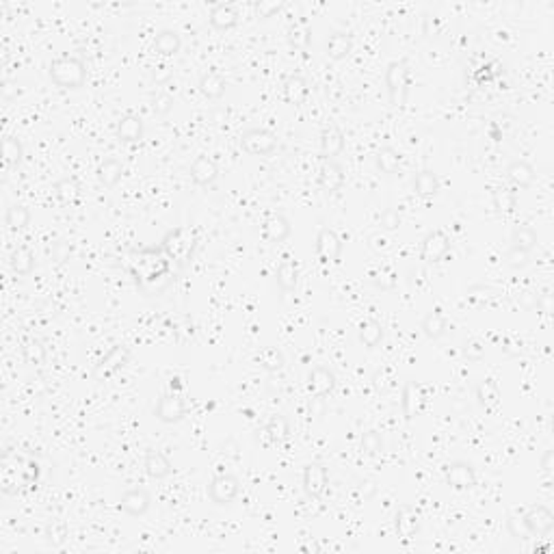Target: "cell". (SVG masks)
Listing matches in <instances>:
<instances>
[{
    "label": "cell",
    "instance_id": "obj_1",
    "mask_svg": "<svg viewBox=\"0 0 554 554\" xmlns=\"http://www.w3.org/2000/svg\"><path fill=\"white\" fill-rule=\"evenodd\" d=\"M50 78L61 89H78V87H83V83L87 78L85 63L78 56H72V54L56 56L50 63Z\"/></svg>",
    "mask_w": 554,
    "mask_h": 554
},
{
    "label": "cell",
    "instance_id": "obj_2",
    "mask_svg": "<svg viewBox=\"0 0 554 554\" xmlns=\"http://www.w3.org/2000/svg\"><path fill=\"white\" fill-rule=\"evenodd\" d=\"M195 247H198V234L191 228L169 230L167 234H164L162 245H160V249L167 253V258L175 260V262H187L193 256Z\"/></svg>",
    "mask_w": 554,
    "mask_h": 554
},
{
    "label": "cell",
    "instance_id": "obj_3",
    "mask_svg": "<svg viewBox=\"0 0 554 554\" xmlns=\"http://www.w3.org/2000/svg\"><path fill=\"white\" fill-rule=\"evenodd\" d=\"M385 85L392 107H403L409 92V67L405 61H392L385 70Z\"/></svg>",
    "mask_w": 554,
    "mask_h": 554
},
{
    "label": "cell",
    "instance_id": "obj_4",
    "mask_svg": "<svg viewBox=\"0 0 554 554\" xmlns=\"http://www.w3.org/2000/svg\"><path fill=\"white\" fill-rule=\"evenodd\" d=\"M241 145L247 154L253 156H266L271 154L275 145H277V137L271 130L264 128H249L241 134Z\"/></svg>",
    "mask_w": 554,
    "mask_h": 554
},
{
    "label": "cell",
    "instance_id": "obj_5",
    "mask_svg": "<svg viewBox=\"0 0 554 554\" xmlns=\"http://www.w3.org/2000/svg\"><path fill=\"white\" fill-rule=\"evenodd\" d=\"M130 359V349L126 344H115V347L100 359V364L96 366V379H109L115 372L122 370Z\"/></svg>",
    "mask_w": 554,
    "mask_h": 554
},
{
    "label": "cell",
    "instance_id": "obj_6",
    "mask_svg": "<svg viewBox=\"0 0 554 554\" xmlns=\"http://www.w3.org/2000/svg\"><path fill=\"white\" fill-rule=\"evenodd\" d=\"M314 251H317V258L323 264H336L340 260V253H342L340 236L334 230L323 228L319 232V236H317V245H314Z\"/></svg>",
    "mask_w": 554,
    "mask_h": 554
},
{
    "label": "cell",
    "instance_id": "obj_7",
    "mask_svg": "<svg viewBox=\"0 0 554 554\" xmlns=\"http://www.w3.org/2000/svg\"><path fill=\"white\" fill-rule=\"evenodd\" d=\"M238 491H241V483L232 474L215 476L211 485H208V496L215 504H230L238 496Z\"/></svg>",
    "mask_w": 554,
    "mask_h": 554
},
{
    "label": "cell",
    "instance_id": "obj_8",
    "mask_svg": "<svg viewBox=\"0 0 554 554\" xmlns=\"http://www.w3.org/2000/svg\"><path fill=\"white\" fill-rule=\"evenodd\" d=\"M156 418L164 425H171V423H178L182 420L184 414H187V403L184 398L180 396V392H169V394H162L158 405H156Z\"/></svg>",
    "mask_w": 554,
    "mask_h": 554
},
{
    "label": "cell",
    "instance_id": "obj_9",
    "mask_svg": "<svg viewBox=\"0 0 554 554\" xmlns=\"http://www.w3.org/2000/svg\"><path fill=\"white\" fill-rule=\"evenodd\" d=\"M403 414H405L407 420H412L414 416H420L425 405H427V387L418 381H409L403 390Z\"/></svg>",
    "mask_w": 554,
    "mask_h": 554
},
{
    "label": "cell",
    "instance_id": "obj_10",
    "mask_svg": "<svg viewBox=\"0 0 554 554\" xmlns=\"http://www.w3.org/2000/svg\"><path fill=\"white\" fill-rule=\"evenodd\" d=\"M444 478L455 489H470L476 483V472L466 461H453L444 468Z\"/></svg>",
    "mask_w": 554,
    "mask_h": 554
},
{
    "label": "cell",
    "instance_id": "obj_11",
    "mask_svg": "<svg viewBox=\"0 0 554 554\" xmlns=\"http://www.w3.org/2000/svg\"><path fill=\"white\" fill-rule=\"evenodd\" d=\"M308 387L314 398H325L334 392L336 387V375L334 370H329L327 366H314L310 370L308 377Z\"/></svg>",
    "mask_w": 554,
    "mask_h": 554
},
{
    "label": "cell",
    "instance_id": "obj_12",
    "mask_svg": "<svg viewBox=\"0 0 554 554\" xmlns=\"http://www.w3.org/2000/svg\"><path fill=\"white\" fill-rule=\"evenodd\" d=\"M451 247V238H448L442 230H433L425 236L420 245V258L425 262H440L444 253Z\"/></svg>",
    "mask_w": 554,
    "mask_h": 554
},
{
    "label": "cell",
    "instance_id": "obj_13",
    "mask_svg": "<svg viewBox=\"0 0 554 554\" xmlns=\"http://www.w3.org/2000/svg\"><path fill=\"white\" fill-rule=\"evenodd\" d=\"M327 483H329V476H327V470L323 463H308L306 470H303V489L310 498H321L325 489H327Z\"/></svg>",
    "mask_w": 554,
    "mask_h": 554
},
{
    "label": "cell",
    "instance_id": "obj_14",
    "mask_svg": "<svg viewBox=\"0 0 554 554\" xmlns=\"http://www.w3.org/2000/svg\"><path fill=\"white\" fill-rule=\"evenodd\" d=\"M522 518H524V522H526V526H529V531L533 535L542 537V535H546V533H550L554 529V513L544 504L531 507Z\"/></svg>",
    "mask_w": 554,
    "mask_h": 554
},
{
    "label": "cell",
    "instance_id": "obj_15",
    "mask_svg": "<svg viewBox=\"0 0 554 554\" xmlns=\"http://www.w3.org/2000/svg\"><path fill=\"white\" fill-rule=\"evenodd\" d=\"M394 526H396L398 537H403L405 542H409V539H414L418 535V531H420V511H418V509L412 507V504L401 507L396 511Z\"/></svg>",
    "mask_w": 554,
    "mask_h": 554
},
{
    "label": "cell",
    "instance_id": "obj_16",
    "mask_svg": "<svg viewBox=\"0 0 554 554\" xmlns=\"http://www.w3.org/2000/svg\"><path fill=\"white\" fill-rule=\"evenodd\" d=\"M149 504H152V498H149V493L143 489V487H134V489H128L122 498H119V509H122L124 513L128 515H145Z\"/></svg>",
    "mask_w": 554,
    "mask_h": 554
},
{
    "label": "cell",
    "instance_id": "obj_17",
    "mask_svg": "<svg viewBox=\"0 0 554 554\" xmlns=\"http://www.w3.org/2000/svg\"><path fill=\"white\" fill-rule=\"evenodd\" d=\"M191 178L200 187H213L219 178V167L211 156H198L191 162Z\"/></svg>",
    "mask_w": 554,
    "mask_h": 554
},
{
    "label": "cell",
    "instance_id": "obj_18",
    "mask_svg": "<svg viewBox=\"0 0 554 554\" xmlns=\"http://www.w3.org/2000/svg\"><path fill=\"white\" fill-rule=\"evenodd\" d=\"M319 184H321V189L325 193H336V191L342 189L344 173H342V167H340L336 160L323 158L321 169H319Z\"/></svg>",
    "mask_w": 554,
    "mask_h": 554
},
{
    "label": "cell",
    "instance_id": "obj_19",
    "mask_svg": "<svg viewBox=\"0 0 554 554\" xmlns=\"http://www.w3.org/2000/svg\"><path fill=\"white\" fill-rule=\"evenodd\" d=\"M344 147V134L336 124H329L321 132V154L323 158L334 160Z\"/></svg>",
    "mask_w": 554,
    "mask_h": 554
},
{
    "label": "cell",
    "instance_id": "obj_20",
    "mask_svg": "<svg viewBox=\"0 0 554 554\" xmlns=\"http://www.w3.org/2000/svg\"><path fill=\"white\" fill-rule=\"evenodd\" d=\"M117 139L124 143H137L143 139V119L139 115H124L117 122Z\"/></svg>",
    "mask_w": 554,
    "mask_h": 554
},
{
    "label": "cell",
    "instance_id": "obj_21",
    "mask_svg": "<svg viewBox=\"0 0 554 554\" xmlns=\"http://www.w3.org/2000/svg\"><path fill=\"white\" fill-rule=\"evenodd\" d=\"M143 468L147 472V476H152V478H164V476H169L173 472V466H171V461L167 459V455L160 453V451H149L145 455V461H143Z\"/></svg>",
    "mask_w": 554,
    "mask_h": 554
},
{
    "label": "cell",
    "instance_id": "obj_22",
    "mask_svg": "<svg viewBox=\"0 0 554 554\" xmlns=\"http://www.w3.org/2000/svg\"><path fill=\"white\" fill-rule=\"evenodd\" d=\"M308 94H310L308 81L303 76H299V74H292V76H288L286 83H284V100L288 104L299 107V104L306 102Z\"/></svg>",
    "mask_w": 554,
    "mask_h": 554
},
{
    "label": "cell",
    "instance_id": "obj_23",
    "mask_svg": "<svg viewBox=\"0 0 554 554\" xmlns=\"http://www.w3.org/2000/svg\"><path fill=\"white\" fill-rule=\"evenodd\" d=\"M262 230H264V236L271 243H281L290 236V221L284 215H271V217L264 219Z\"/></svg>",
    "mask_w": 554,
    "mask_h": 554
},
{
    "label": "cell",
    "instance_id": "obj_24",
    "mask_svg": "<svg viewBox=\"0 0 554 554\" xmlns=\"http://www.w3.org/2000/svg\"><path fill=\"white\" fill-rule=\"evenodd\" d=\"M476 398L478 405L487 412H493L500 405V387L493 379H483L481 383L476 385Z\"/></svg>",
    "mask_w": 554,
    "mask_h": 554
},
{
    "label": "cell",
    "instance_id": "obj_25",
    "mask_svg": "<svg viewBox=\"0 0 554 554\" xmlns=\"http://www.w3.org/2000/svg\"><path fill=\"white\" fill-rule=\"evenodd\" d=\"M226 89H228V83H226V78H223L219 72L208 70L206 74H202V78H200V92L206 98L217 100V98H221L223 94H226Z\"/></svg>",
    "mask_w": 554,
    "mask_h": 554
},
{
    "label": "cell",
    "instance_id": "obj_26",
    "mask_svg": "<svg viewBox=\"0 0 554 554\" xmlns=\"http://www.w3.org/2000/svg\"><path fill=\"white\" fill-rule=\"evenodd\" d=\"M208 20H211V24H213L215 28H219V31H228V28L236 26V22H238V13H236L234 5H230V3H219V5L213 7L211 18H208Z\"/></svg>",
    "mask_w": 554,
    "mask_h": 554
},
{
    "label": "cell",
    "instance_id": "obj_27",
    "mask_svg": "<svg viewBox=\"0 0 554 554\" xmlns=\"http://www.w3.org/2000/svg\"><path fill=\"white\" fill-rule=\"evenodd\" d=\"M353 50V37L349 33H334L327 39V56L340 61V58H347Z\"/></svg>",
    "mask_w": 554,
    "mask_h": 554
},
{
    "label": "cell",
    "instance_id": "obj_28",
    "mask_svg": "<svg viewBox=\"0 0 554 554\" xmlns=\"http://www.w3.org/2000/svg\"><path fill=\"white\" fill-rule=\"evenodd\" d=\"M507 175L509 180L513 182V187H520V189H526L533 184L535 180V169L526 160H513L511 164L507 167Z\"/></svg>",
    "mask_w": 554,
    "mask_h": 554
},
{
    "label": "cell",
    "instance_id": "obj_29",
    "mask_svg": "<svg viewBox=\"0 0 554 554\" xmlns=\"http://www.w3.org/2000/svg\"><path fill=\"white\" fill-rule=\"evenodd\" d=\"M122 175H124V167H122V162L115 158H107L98 167V180H100V184H104L107 189H113L119 180H122Z\"/></svg>",
    "mask_w": 554,
    "mask_h": 554
},
{
    "label": "cell",
    "instance_id": "obj_30",
    "mask_svg": "<svg viewBox=\"0 0 554 554\" xmlns=\"http://www.w3.org/2000/svg\"><path fill=\"white\" fill-rule=\"evenodd\" d=\"M277 284L284 288V290H295L297 288V284H299V266L295 260L290 258H284L277 266Z\"/></svg>",
    "mask_w": 554,
    "mask_h": 554
},
{
    "label": "cell",
    "instance_id": "obj_31",
    "mask_svg": "<svg viewBox=\"0 0 554 554\" xmlns=\"http://www.w3.org/2000/svg\"><path fill=\"white\" fill-rule=\"evenodd\" d=\"M54 195L61 204L74 206V204H78V200H81V187H78L76 180L63 178V180H58V182L54 184Z\"/></svg>",
    "mask_w": 554,
    "mask_h": 554
},
{
    "label": "cell",
    "instance_id": "obj_32",
    "mask_svg": "<svg viewBox=\"0 0 554 554\" xmlns=\"http://www.w3.org/2000/svg\"><path fill=\"white\" fill-rule=\"evenodd\" d=\"M420 329H423V334L431 340H438L446 334V319H444V314L440 310H431L427 317L423 319L420 323Z\"/></svg>",
    "mask_w": 554,
    "mask_h": 554
},
{
    "label": "cell",
    "instance_id": "obj_33",
    "mask_svg": "<svg viewBox=\"0 0 554 554\" xmlns=\"http://www.w3.org/2000/svg\"><path fill=\"white\" fill-rule=\"evenodd\" d=\"M182 48V39L175 31H160L154 39V50L162 56H173Z\"/></svg>",
    "mask_w": 554,
    "mask_h": 554
},
{
    "label": "cell",
    "instance_id": "obj_34",
    "mask_svg": "<svg viewBox=\"0 0 554 554\" xmlns=\"http://www.w3.org/2000/svg\"><path fill=\"white\" fill-rule=\"evenodd\" d=\"M414 191L418 193L420 198H431V195H436V193L440 191V178L438 173H433L429 169L420 171V173H416L414 178Z\"/></svg>",
    "mask_w": 554,
    "mask_h": 554
},
{
    "label": "cell",
    "instance_id": "obj_35",
    "mask_svg": "<svg viewBox=\"0 0 554 554\" xmlns=\"http://www.w3.org/2000/svg\"><path fill=\"white\" fill-rule=\"evenodd\" d=\"M310 39H312V33H310L308 22L297 20L295 24H290V28H288V43H290L292 50H299V52L308 50Z\"/></svg>",
    "mask_w": 554,
    "mask_h": 554
},
{
    "label": "cell",
    "instance_id": "obj_36",
    "mask_svg": "<svg viewBox=\"0 0 554 554\" xmlns=\"http://www.w3.org/2000/svg\"><path fill=\"white\" fill-rule=\"evenodd\" d=\"M9 262H11V268L16 275H28L35 268V256L31 253V249H26V247L13 249Z\"/></svg>",
    "mask_w": 554,
    "mask_h": 554
},
{
    "label": "cell",
    "instance_id": "obj_37",
    "mask_svg": "<svg viewBox=\"0 0 554 554\" xmlns=\"http://www.w3.org/2000/svg\"><path fill=\"white\" fill-rule=\"evenodd\" d=\"M357 336H359V342H362L364 347L375 349L377 344L383 340V327L377 321H364L362 325H359Z\"/></svg>",
    "mask_w": 554,
    "mask_h": 554
},
{
    "label": "cell",
    "instance_id": "obj_38",
    "mask_svg": "<svg viewBox=\"0 0 554 554\" xmlns=\"http://www.w3.org/2000/svg\"><path fill=\"white\" fill-rule=\"evenodd\" d=\"M264 433H266L268 442H273V444H281L284 440H288V436H290L288 420H286V418H284V416H273L271 420L266 423Z\"/></svg>",
    "mask_w": 554,
    "mask_h": 554
},
{
    "label": "cell",
    "instance_id": "obj_39",
    "mask_svg": "<svg viewBox=\"0 0 554 554\" xmlns=\"http://www.w3.org/2000/svg\"><path fill=\"white\" fill-rule=\"evenodd\" d=\"M491 202H493V208H496L500 215L513 213L515 211V191L509 189V187H500V189L493 191Z\"/></svg>",
    "mask_w": 554,
    "mask_h": 554
},
{
    "label": "cell",
    "instance_id": "obj_40",
    "mask_svg": "<svg viewBox=\"0 0 554 554\" xmlns=\"http://www.w3.org/2000/svg\"><path fill=\"white\" fill-rule=\"evenodd\" d=\"M375 162H377V167H379L381 173L392 175L401 167V156H398V152H394L392 147H381L377 152V156H375Z\"/></svg>",
    "mask_w": 554,
    "mask_h": 554
},
{
    "label": "cell",
    "instance_id": "obj_41",
    "mask_svg": "<svg viewBox=\"0 0 554 554\" xmlns=\"http://www.w3.org/2000/svg\"><path fill=\"white\" fill-rule=\"evenodd\" d=\"M511 243H513V247H518L522 251H531L537 245V232L531 226H515V230L511 234Z\"/></svg>",
    "mask_w": 554,
    "mask_h": 554
},
{
    "label": "cell",
    "instance_id": "obj_42",
    "mask_svg": "<svg viewBox=\"0 0 554 554\" xmlns=\"http://www.w3.org/2000/svg\"><path fill=\"white\" fill-rule=\"evenodd\" d=\"M258 364L268 372H277V370L284 368V355L275 347H264L258 353Z\"/></svg>",
    "mask_w": 554,
    "mask_h": 554
},
{
    "label": "cell",
    "instance_id": "obj_43",
    "mask_svg": "<svg viewBox=\"0 0 554 554\" xmlns=\"http://www.w3.org/2000/svg\"><path fill=\"white\" fill-rule=\"evenodd\" d=\"M22 357L28 366H41L46 362V349L39 340H28L22 347Z\"/></svg>",
    "mask_w": 554,
    "mask_h": 554
},
{
    "label": "cell",
    "instance_id": "obj_44",
    "mask_svg": "<svg viewBox=\"0 0 554 554\" xmlns=\"http://www.w3.org/2000/svg\"><path fill=\"white\" fill-rule=\"evenodd\" d=\"M5 221H7V226L11 230H22V228L28 226V221H31V213H28V208H24L20 204H13L7 211Z\"/></svg>",
    "mask_w": 554,
    "mask_h": 554
},
{
    "label": "cell",
    "instance_id": "obj_45",
    "mask_svg": "<svg viewBox=\"0 0 554 554\" xmlns=\"http://www.w3.org/2000/svg\"><path fill=\"white\" fill-rule=\"evenodd\" d=\"M3 154H5V162L9 164V167H18V164L22 162V156H24V147L16 137H7L3 143Z\"/></svg>",
    "mask_w": 554,
    "mask_h": 554
},
{
    "label": "cell",
    "instance_id": "obj_46",
    "mask_svg": "<svg viewBox=\"0 0 554 554\" xmlns=\"http://www.w3.org/2000/svg\"><path fill=\"white\" fill-rule=\"evenodd\" d=\"M46 539L52 546H61L67 539V526L61 520H50L46 526Z\"/></svg>",
    "mask_w": 554,
    "mask_h": 554
},
{
    "label": "cell",
    "instance_id": "obj_47",
    "mask_svg": "<svg viewBox=\"0 0 554 554\" xmlns=\"http://www.w3.org/2000/svg\"><path fill=\"white\" fill-rule=\"evenodd\" d=\"M468 299L474 306H489L493 299V290L489 286H483V284H476V286L468 288Z\"/></svg>",
    "mask_w": 554,
    "mask_h": 554
},
{
    "label": "cell",
    "instance_id": "obj_48",
    "mask_svg": "<svg viewBox=\"0 0 554 554\" xmlns=\"http://www.w3.org/2000/svg\"><path fill=\"white\" fill-rule=\"evenodd\" d=\"M381 448H383V442H381V436L377 431H368L362 436V451L370 457H375L381 453Z\"/></svg>",
    "mask_w": 554,
    "mask_h": 554
},
{
    "label": "cell",
    "instance_id": "obj_49",
    "mask_svg": "<svg viewBox=\"0 0 554 554\" xmlns=\"http://www.w3.org/2000/svg\"><path fill=\"white\" fill-rule=\"evenodd\" d=\"M370 277H372V284L381 290L392 288L396 284V273L392 271V268H379V271H372Z\"/></svg>",
    "mask_w": 554,
    "mask_h": 554
},
{
    "label": "cell",
    "instance_id": "obj_50",
    "mask_svg": "<svg viewBox=\"0 0 554 554\" xmlns=\"http://www.w3.org/2000/svg\"><path fill=\"white\" fill-rule=\"evenodd\" d=\"M379 226L385 232H392L401 226V215H398L396 208H385V211L379 215Z\"/></svg>",
    "mask_w": 554,
    "mask_h": 554
},
{
    "label": "cell",
    "instance_id": "obj_51",
    "mask_svg": "<svg viewBox=\"0 0 554 554\" xmlns=\"http://www.w3.org/2000/svg\"><path fill=\"white\" fill-rule=\"evenodd\" d=\"M507 526H509V533H511L515 539H529L533 533L529 531L526 526V522H524V518H518V515H511L507 522Z\"/></svg>",
    "mask_w": 554,
    "mask_h": 554
},
{
    "label": "cell",
    "instance_id": "obj_52",
    "mask_svg": "<svg viewBox=\"0 0 554 554\" xmlns=\"http://www.w3.org/2000/svg\"><path fill=\"white\" fill-rule=\"evenodd\" d=\"M173 109V98L164 92H158L154 98H152V111L156 115H167L169 111Z\"/></svg>",
    "mask_w": 554,
    "mask_h": 554
},
{
    "label": "cell",
    "instance_id": "obj_53",
    "mask_svg": "<svg viewBox=\"0 0 554 554\" xmlns=\"http://www.w3.org/2000/svg\"><path fill=\"white\" fill-rule=\"evenodd\" d=\"M507 264L511 268H522L529 264V251H522L518 247H511L507 251Z\"/></svg>",
    "mask_w": 554,
    "mask_h": 554
},
{
    "label": "cell",
    "instance_id": "obj_54",
    "mask_svg": "<svg viewBox=\"0 0 554 554\" xmlns=\"http://www.w3.org/2000/svg\"><path fill=\"white\" fill-rule=\"evenodd\" d=\"M279 9H281V3H268V0H260V3H256V16L264 20V18L275 16Z\"/></svg>",
    "mask_w": 554,
    "mask_h": 554
},
{
    "label": "cell",
    "instance_id": "obj_55",
    "mask_svg": "<svg viewBox=\"0 0 554 554\" xmlns=\"http://www.w3.org/2000/svg\"><path fill=\"white\" fill-rule=\"evenodd\" d=\"M463 355H466L468 359H481V357L485 355L483 342H478V340H470V342H466V347H463Z\"/></svg>",
    "mask_w": 554,
    "mask_h": 554
},
{
    "label": "cell",
    "instance_id": "obj_56",
    "mask_svg": "<svg viewBox=\"0 0 554 554\" xmlns=\"http://www.w3.org/2000/svg\"><path fill=\"white\" fill-rule=\"evenodd\" d=\"M171 76H173V70H171L169 65H158V67L152 70V81H154L156 85L167 83Z\"/></svg>",
    "mask_w": 554,
    "mask_h": 554
},
{
    "label": "cell",
    "instance_id": "obj_57",
    "mask_svg": "<svg viewBox=\"0 0 554 554\" xmlns=\"http://www.w3.org/2000/svg\"><path fill=\"white\" fill-rule=\"evenodd\" d=\"M70 251H72V247H70L67 243H54V245H52V258H54L56 262H63V260H67Z\"/></svg>",
    "mask_w": 554,
    "mask_h": 554
},
{
    "label": "cell",
    "instance_id": "obj_58",
    "mask_svg": "<svg viewBox=\"0 0 554 554\" xmlns=\"http://www.w3.org/2000/svg\"><path fill=\"white\" fill-rule=\"evenodd\" d=\"M552 466H554V451H546L544 457H542V468L548 476H552Z\"/></svg>",
    "mask_w": 554,
    "mask_h": 554
},
{
    "label": "cell",
    "instance_id": "obj_59",
    "mask_svg": "<svg viewBox=\"0 0 554 554\" xmlns=\"http://www.w3.org/2000/svg\"><path fill=\"white\" fill-rule=\"evenodd\" d=\"M169 387H171V392H180V390H182V379H180V377L169 379Z\"/></svg>",
    "mask_w": 554,
    "mask_h": 554
}]
</instances>
